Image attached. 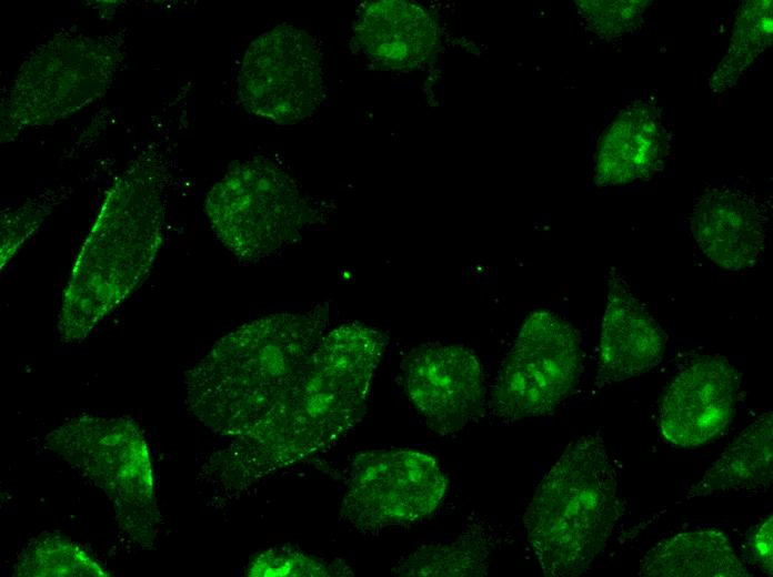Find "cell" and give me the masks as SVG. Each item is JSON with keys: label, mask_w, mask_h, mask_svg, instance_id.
Segmentation results:
<instances>
[{"label": "cell", "mask_w": 773, "mask_h": 577, "mask_svg": "<svg viewBox=\"0 0 773 577\" xmlns=\"http://www.w3.org/2000/svg\"><path fill=\"white\" fill-rule=\"evenodd\" d=\"M384 335L360 323L328 331L285 399L251 433L212 455L207 474L229 493L329 449L361 418Z\"/></svg>", "instance_id": "cell-1"}, {"label": "cell", "mask_w": 773, "mask_h": 577, "mask_svg": "<svg viewBox=\"0 0 773 577\" xmlns=\"http://www.w3.org/2000/svg\"><path fill=\"white\" fill-rule=\"evenodd\" d=\"M328 307L275 313L233 330L184 377L185 403L212 433H251L288 396L328 332Z\"/></svg>", "instance_id": "cell-2"}, {"label": "cell", "mask_w": 773, "mask_h": 577, "mask_svg": "<svg viewBox=\"0 0 773 577\" xmlns=\"http://www.w3.org/2000/svg\"><path fill=\"white\" fill-rule=\"evenodd\" d=\"M165 219L159 165L138 159L110 186L72 264L58 328L80 342L145 280L162 243Z\"/></svg>", "instance_id": "cell-3"}, {"label": "cell", "mask_w": 773, "mask_h": 577, "mask_svg": "<svg viewBox=\"0 0 773 577\" xmlns=\"http://www.w3.org/2000/svg\"><path fill=\"white\" fill-rule=\"evenodd\" d=\"M622 513L619 474L602 438L571 442L536 487L524 515L528 541L548 577L585 573Z\"/></svg>", "instance_id": "cell-4"}, {"label": "cell", "mask_w": 773, "mask_h": 577, "mask_svg": "<svg viewBox=\"0 0 773 577\" xmlns=\"http://www.w3.org/2000/svg\"><path fill=\"white\" fill-rule=\"evenodd\" d=\"M44 441L103 490L122 532L143 547L153 545L159 522L153 470L145 438L134 421L81 415L53 429Z\"/></svg>", "instance_id": "cell-5"}, {"label": "cell", "mask_w": 773, "mask_h": 577, "mask_svg": "<svg viewBox=\"0 0 773 577\" xmlns=\"http://www.w3.org/2000/svg\"><path fill=\"white\" fill-rule=\"evenodd\" d=\"M112 37L56 36L21 65L1 107V141L57 121L104 94L122 61Z\"/></svg>", "instance_id": "cell-6"}, {"label": "cell", "mask_w": 773, "mask_h": 577, "mask_svg": "<svg viewBox=\"0 0 773 577\" xmlns=\"http://www.w3.org/2000/svg\"><path fill=\"white\" fill-rule=\"evenodd\" d=\"M204 212L221 244L248 262L295 241L309 216L295 181L262 158L235 165L215 182L205 196Z\"/></svg>", "instance_id": "cell-7"}, {"label": "cell", "mask_w": 773, "mask_h": 577, "mask_svg": "<svg viewBox=\"0 0 773 577\" xmlns=\"http://www.w3.org/2000/svg\"><path fill=\"white\" fill-rule=\"evenodd\" d=\"M582 360L579 336L566 320L549 311L532 313L493 384L492 416L512 423L550 414L578 384Z\"/></svg>", "instance_id": "cell-8"}, {"label": "cell", "mask_w": 773, "mask_h": 577, "mask_svg": "<svg viewBox=\"0 0 773 577\" xmlns=\"http://www.w3.org/2000/svg\"><path fill=\"white\" fill-rule=\"evenodd\" d=\"M448 482L431 455L415 449H374L351 464L340 517L362 534L406 526L429 517Z\"/></svg>", "instance_id": "cell-9"}, {"label": "cell", "mask_w": 773, "mask_h": 577, "mask_svg": "<svg viewBox=\"0 0 773 577\" xmlns=\"http://www.w3.org/2000/svg\"><path fill=\"white\" fill-rule=\"evenodd\" d=\"M323 72L314 39L292 26H278L248 47L239 97L251 113L281 124L298 123L320 105Z\"/></svg>", "instance_id": "cell-10"}, {"label": "cell", "mask_w": 773, "mask_h": 577, "mask_svg": "<svg viewBox=\"0 0 773 577\" xmlns=\"http://www.w3.org/2000/svg\"><path fill=\"white\" fill-rule=\"evenodd\" d=\"M405 391L424 423L446 436L482 417L485 381L474 352L459 344L414 348L403 364Z\"/></svg>", "instance_id": "cell-11"}, {"label": "cell", "mask_w": 773, "mask_h": 577, "mask_svg": "<svg viewBox=\"0 0 773 577\" xmlns=\"http://www.w3.org/2000/svg\"><path fill=\"white\" fill-rule=\"evenodd\" d=\"M740 373L724 357L704 356L681 372L666 389L660 408L663 438L682 448L700 447L731 423Z\"/></svg>", "instance_id": "cell-12"}, {"label": "cell", "mask_w": 773, "mask_h": 577, "mask_svg": "<svg viewBox=\"0 0 773 577\" xmlns=\"http://www.w3.org/2000/svg\"><path fill=\"white\" fill-rule=\"evenodd\" d=\"M767 211L759 196L730 184L706 189L697 199L691 231L701 251L727 271L753 267L767 237Z\"/></svg>", "instance_id": "cell-13"}, {"label": "cell", "mask_w": 773, "mask_h": 577, "mask_svg": "<svg viewBox=\"0 0 773 577\" xmlns=\"http://www.w3.org/2000/svg\"><path fill=\"white\" fill-rule=\"evenodd\" d=\"M665 341L664 332L624 277L612 271L601 327L598 383L621 382L651 371L663 360Z\"/></svg>", "instance_id": "cell-14"}, {"label": "cell", "mask_w": 773, "mask_h": 577, "mask_svg": "<svg viewBox=\"0 0 773 577\" xmlns=\"http://www.w3.org/2000/svg\"><path fill=\"white\" fill-rule=\"evenodd\" d=\"M670 133L662 110L634 101L613 118L596 151L594 181L599 186L623 185L660 172L669 153Z\"/></svg>", "instance_id": "cell-15"}, {"label": "cell", "mask_w": 773, "mask_h": 577, "mask_svg": "<svg viewBox=\"0 0 773 577\" xmlns=\"http://www.w3.org/2000/svg\"><path fill=\"white\" fill-rule=\"evenodd\" d=\"M354 40L375 65L408 70L426 62L439 43L436 23L423 8L398 0L367 4L354 23Z\"/></svg>", "instance_id": "cell-16"}, {"label": "cell", "mask_w": 773, "mask_h": 577, "mask_svg": "<svg viewBox=\"0 0 773 577\" xmlns=\"http://www.w3.org/2000/svg\"><path fill=\"white\" fill-rule=\"evenodd\" d=\"M773 416L763 413L720 455L687 497L762 492L773 478Z\"/></svg>", "instance_id": "cell-17"}, {"label": "cell", "mask_w": 773, "mask_h": 577, "mask_svg": "<svg viewBox=\"0 0 773 577\" xmlns=\"http://www.w3.org/2000/svg\"><path fill=\"white\" fill-rule=\"evenodd\" d=\"M639 575L644 577H746L726 535L696 530L666 538L643 557Z\"/></svg>", "instance_id": "cell-18"}, {"label": "cell", "mask_w": 773, "mask_h": 577, "mask_svg": "<svg viewBox=\"0 0 773 577\" xmlns=\"http://www.w3.org/2000/svg\"><path fill=\"white\" fill-rule=\"evenodd\" d=\"M494 547L490 527L473 523L452 541L424 545L400 560V576H485Z\"/></svg>", "instance_id": "cell-19"}, {"label": "cell", "mask_w": 773, "mask_h": 577, "mask_svg": "<svg viewBox=\"0 0 773 577\" xmlns=\"http://www.w3.org/2000/svg\"><path fill=\"white\" fill-rule=\"evenodd\" d=\"M772 1L749 0L740 4L727 50L709 79V87L720 93L736 83L747 67L772 42Z\"/></svg>", "instance_id": "cell-20"}, {"label": "cell", "mask_w": 773, "mask_h": 577, "mask_svg": "<svg viewBox=\"0 0 773 577\" xmlns=\"http://www.w3.org/2000/svg\"><path fill=\"white\" fill-rule=\"evenodd\" d=\"M16 576H109V573L70 538L46 533L32 539L18 557Z\"/></svg>", "instance_id": "cell-21"}, {"label": "cell", "mask_w": 773, "mask_h": 577, "mask_svg": "<svg viewBox=\"0 0 773 577\" xmlns=\"http://www.w3.org/2000/svg\"><path fill=\"white\" fill-rule=\"evenodd\" d=\"M251 577L273 576H352L344 561H327L313 555L283 546L269 548L254 556L248 565Z\"/></svg>", "instance_id": "cell-22"}, {"label": "cell", "mask_w": 773, "mask_h": 577, "mask_svg": "<svg viewBox=\"0 0 773 577\" xmlns=\"http://www.w3.org/2000/svg\"><path fill=\"white\" fill-rule=\"evenodd\" d=\"M583 23L603 39L632 32L641 23L650 1H575Z\"/></svg>", "instance_id": "cell-23"}, {"label": "cell", "mask_w": 773, "mask_h": 577, "mask_svg": "<svg viewBox=\"0 0 773 577\" xmlns=\"http://www.w3.org/2000/svg\"><path fill=\"white\" fill-rule=\"evenodd\" d=\"M772 515L767 516L753 530L750 538L751 553L760 568L769 576L773 573Z\"/></svg>", "instance_id": "cell-24"}]
</instances>
